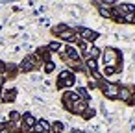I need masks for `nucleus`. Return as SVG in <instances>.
<instances>
[{
    "label": "nucleus",
    "instance_id": "11",
    "mask_svg": "<svg viewBox=\"0 0 135 133\" xmlns=\"http://www.w3.org/2000/svg\"><path fill=\"white\" fill-rule=\"evenodd\" d=\"M50 50H54V52L59 50V45H57V43H50Z\"/></svg>",
    "mask_w": 135,
    "mask_h": 133
},
{
    "label": "nucleus",
    "instance_id": "15",
    "mask_svg": "<svg viewBox=\"0 0 135 133\" xmlns=\"http://www.w3.org/2000/svg\"><path fill=\"white\" fill-rule=\"evenodd\" d=\"M113 72H115L113 67H107V68H105V74H113Z\"/></svg>",
    "mask_w": 135,
    "mask_h": 133
},
{
    "label": "nucleus",
    "instance_id": "4",
    "mask_svg": "<svg viewBox=\"0 0 135 133\" xmlns=\"http://www.w3.org/2000/svg\"><path fill=\"white\" fill-rule=\"evenodd\" d=\"M32 67H33V57H26V59H24V63L21 65V68H22L24 72H26V70H30Z\"/></svg>",
    "mask_w": 135,
    "mask_h": 133
},
{
    "label": "nucleus",
    "instance_id": "3",
    "mask_svg": "<svg viewBox=\"0 0 135 133\" xmlns=\"http://www.w3.org/2000/svg\"><path fill=\"white\" fill-rule=\"evenodd\" d=\"M80 33H81L85 39H89V41H93V39H96V37H98V33H96V32H93V30H89V28H81V30H80Z\"/></svg>",
    "mask_w": 135,
    "mask_h": 133
},
{
    "label": "nucleus",
    "instance_id": "6",
    "mask_svg": "<svg viewBox=\"0 0 135 133\" xmlns=\"http://www.w3.org/2000/svg\"><path fill=\"white\" fill-rule=\"evenodd\" d=\"M24 122H26V126H33V124H35V118H33L30 113H26V115H24Z\"/></svg>",
    "mask_w": 135,
    "mask_h": 133
},
{
    "label": "nucleus",
    "instance_id": "8",
    "mask_svg": "<svg viewBox=\"0 0 135 133\" xmlns=\"http://www.w3.org/2000/svg\"><path fill=\"white\" fill-rule=\"evenodd\" d=\"M100 15H102V17H105V19H107V17H111V13H109L105 8H100Z\"/></svg>",
    "mask_w": 135,
    "mask_h": 133
},
{
    "label": "nucleus",
    "instance_id": "7",
    "mask_svg": "<svg viewBox=\"0 0 135 133\" xmlns=\"http://www.w3.org/2000/svg\"><path fill=\"white\" fill-rule=\"evenodd\" d=\"M87 67L93 70V74L96 72V61H94V59H87Z\"/></svg>",
    "mask_w": 135,
    "mask_h": 133
},
{
    "label": "nucleus",
    "instance_id": "5",
    "mask_svg": "<svg viewBox=\"0 0 135 133\" xmlns=\"http://www.w3.org/2000/svg\"><path fill=\"white\" fill-rule=\"evenodd\" d=\"M15 94H17V89H9V92H6V94H4V100H6V102H8V100L11 102V100L15 98Z\"/></svg>",
    "mask_w": 135,
    "mask_h": 133
},
{
    "label": "nucleus",
    "instance_id": "9",
    "mask_svg": "<svg viewBox=\"0 0 135 133\" xmlns=\"http://www.w3.org/2000/svg\"><path fill=\"white\" fill-rule=\"evenodd\" d=\"M54 129H56V133H61V131H63V124L56 122V124H54Z\"/></svg>",
    "mask_w": 135,
    "mask_h": 133
},
{
    "label": "nucleus",
    "instance_id": "2",
    "mask_svg": "<svg viewBox=\"0 0 135 133\" xmlns=\"http://www.w3.org/2000/svg\"><path fill=\"white\" fill-rule=\"evenodd\" d=\"M104 94H105L107 98L115 100V98H118V87L113 85V83H105V85H104Z\"/></svg>",
    "mask_w": 135,
    "mask_h": 133
},
{
    "label": "nucleus",
    "instance_id": "10",
    "mask_svg": "<svg viewBox=\"0 0 135 133\" xmlns=\"http://www.w3.org/2000/svg\"><path fill=\"white\" fill-rule=\"evenodd\" d=\"M67 52H69V56H70V57H72V59H78V54H76V52H74V50H72V48H69V50H67Z\"/></svg>",
    "mask_w": 135,
    "mask_h": 133
},
{
    "label": "nucleus",
    "instance_id": "13",
    "mask_svg": "<svg viewBox=\"0 0 135 133\" xmlns=\"http://www.w3.org/2000/svg\"><path fill=\"white\" fill-rule=\"evenodd\" d=\"M126 21H128V22H135V15H128Z\"/></svg>",
    "mask_w": 135,
    "mask_h": 133
},
{
    "label": "nucleus",
    "instance_id": "12",
    "mask_svg": "<svg viewBox=\"0 0 135 133\" xmlns=\"http://www.w3.org/2000/svg\"><path fill=\"white\" fill-rule=\"evenodd\" d=\"M45 70H46V72H52V70H54V63H48V65L45 67Z\"/></svg>",
    "mask_w": 135,
    "mask_h": 133
},
{
    "label": "nucleus",
    "instance_id": "14",
    "mask_svg": "<svg viewBox=\"0 0 135 133\" xmlns=\"http://www.w3.org/2000/svg\"><path fill=\"white\" fill-rule=\"evenodd\" d=\"M102 2H104L105 6H113V4H115V0H102Z\"/></svg>",
    "mask_w": 135,
    "mask_h": 133
},
{
    "label": "nucleus",
    "instance_id": "1",
    "mask_svg": "<svg viewBox=\"0 0 135 133\" xmlns=\"http://www.w3.org/2000/svg\"><path fill=\"white\" fill-rule=\"evenodd\" d=\"M117 59H118V52H117V50L107 48V50L104 52V63H107V67H111L113 63H117Z\"/></svg>",
    "mask_w": 135,
    "mask_h": 133
}]
</instances>
